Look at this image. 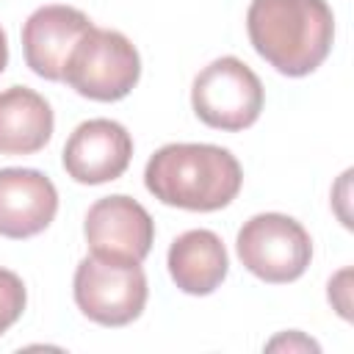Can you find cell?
I'll use <instances>...</instances> for the list:
<instances>
[{"mask_svg":"<svg viewBox=\"0 0 354 354\" xmlns=\"http://www.w3.org/2000/svg\"><path fill=\"white\" fill-rule=\"evenodd\" d=\"M246 33L254 53L279 75L315 72L335 41V14L326 0H252Z\"/></svg>","mask_w":354,"mask_h":354,"instance_id":"6da1fadb","label":"cell"},{"mask_svg":"<svg viewBox=\"0 0 354 354\" xmlns=\"http://www.w3.org/2000/svg\"><path fill=\"white\" fill-rule=\"evenodd\" d=\"M144 185L169 207L213 213L238 196L243 169L216 144H166L147 160Z\"/></svg>","mask_w":354,"mask_h":354,"instance_id":"7a4b0ae2","label":"cell"},{"mask_svg":"<svg viewBox=\"0 0 354 354\" xmlns=\"http://www.w3.org/2000/svg\"><path fill=\"white\" fill-rule=\"evenodd\" d=\"M138 77L141 58L136 44L119 30L91 25L72 47L61 80L86 100L116 102L136 88Z\"/></svg>","mask_w":354,"mask_h":354,"instance_id":"3957f363","label":"cell"},{"mask_svg":"<svg viewBox=\"0 0 354 354\" xmlns=\"http://www.w3.org/2000/svg\"><path fill=\"white\" fill-rule=\"evenodd\" d=\"M72 293L88 321L100 326H127L144 313L149 285L141 263L88 254L75 268Z\"/></svg>","mask_w":354,"mask_h":354,"instance_id":"277c9868","label":"cell"},{"mask_svg":"<svg viewBox=\"0 0 354 354\" xmlns=\"http://www.w3.org/2000/svg\"><path fill=\"white\" fill-rule=\"evenodd\" d=\"M266 94L260 77L235 55L210 61L191 86V105L199 122L213 130L238 133L260 119Z\"/></svg>","mask_w":354,"mask_h":354,"instance_id":"5b68a950","label":"cell"},{"mask_svg":"<svg viewBox=\"0 0 354 354\" xmlns=\"http://www.w3.org/2000/svg\"><path fill=\"white\" fill-rule=\"evenodd\" d=\"M238 260L257 279L285 285L299 279L313 260L310 232L285 213H257L238 230Z\"/></svg>","mask_w":354,"mask_h":354,"instance_id":"8992f818","label":"cell"},{"mask_svg":"<svg viewBox=\"0 0 354 354\" xmlns=\"http://www.w3.org/2000/svg\"><path fill=\"white\" fill-rule=\"evenodd\" d=\"M83 235L97 257L144 263L155 243V221L133 196L111 194L88 207Z\"/></svg>","mask_w":354,"mask_h":354,"instance_id":"52a82bcc","label":"cell"},{"mask_svg":"<svg viewBox=\"0 0 354 354\" xmlns=\"http://www.w3.org/2000/svg\"><path fill=\"white\" fill-rule=\"evenodd\" d=\"M133 158V138L124 124L113 119L80 122L64 144V171L83 185H102L119 180Z\"/></svg>","mask_w":354,"mask_h":354,"instance_id":"ba28073f","label":"cell"},{"mask_svg":"<svg viewBox=\"0 0 354 354\" xmlns=\"http://www.w3.org/2000/svg\"><path fill=\"white\" fill-rule=\"evenodd\" d=\"M91 28V19L75 6H41L22 25V53L33 75L44 80H61L66 58L80 36Z\"/></svg>","mask_w":354,"mask_h":354,"instance_id":"9c48e42d","label":"cell"},{"mask_svg":"<svg viewBox=\"0 0 354 354\" xmlns=\"http://www.w3.org/2000/svg\"><path fill=\"white\" fill-rule=\"evenodd\" d=\"M58 213V191L39 169H0V235L33 238L44 232Z\"/></svg>","mask_w":354,"mask_h":354,"instance_id":"30bf717a","label":"cell"},{"mask_svg":"<svg viewBox=\"0 0 354 354\" xmlns=\"http://www.w3.org/2000/svg\"><path fill=\"white\" fill-rule=\"evenodd\" d=\"M171 282L188 296L213 293L230 271V257L213 230H188L177 235L166 254Z\"/></svg>","mask_w":354,"mask_h":354,"instance_id":"8fae6325","label":"cell"},{"mask_svg":"<svg viewBox=\"0 0 354 354\" xmlns=\"http://www.w3.org/2000/svg\"><path fill=\"white\" fill-rule=\"evenodd\" d=\"M50 102L28 88L8 86L0 91V155H33L53 138Z\"/></svg>","mask_w":354,"mask_h":354,"instance_id":"7c38bea8","label":"cell"},{"mask_svg":"<svg viewBox=\"0 0 354 354\" xmlns=\"http://www.w3.org/2000/svg\"><path fill=\"white\" fill-rule=\"evenodd\" d=\"M28 304V290L19 274L0 268V335L8 332L25 313Z\"/></svg>","mask_w":354,"mask_h":354,"instance_id":"4fadbf2b","label":"cell"},{"mask_svg":"<svg viewBox=\"0 0 354 354\" xmlns=\"http://www.w3.org/2000/svg\"><path fill=\"white\" fill-rule=\"evenodd\" d=\"M348 282H351V268H343V271H337V274L329 279V290H326L332 307H335L337 315L346 318V321L351 318V288H348Z\"/></svg>","mask_w":354,"mask_h":354,"instance_id":"5bb4252c","label":"cell"},{"mask_svg":"<svg viewBox=\"0 0 354 354\" xmlns=\"http://www.w3.org/2000/svg\"><path fill=\"white\" fill-rule=\"evenodd\" d=\"M266 348H268V351H279V348H288V351H293V348H301V351H321V346H318L315 340L304 337L301 332H288V335H279V337H274V340H271Z\"/></svg>","mask_w":354,"mask_h":354,"instance_id":"9a60e30c","label":"cell"},{"mask_svg":"<svg viewBox=\"0 0 354 354\" xmlns=\"http://www.w3.org/2000/svg\"><path fill=\"white\" fill-rule=\"evenodd\" d=\"M8 66V39H6V30L0 28V72Z\"/></svg>","mask_w":354,"mask_h":354,"instance_id":"2e32d148","label":"cell"}]
</instances>
